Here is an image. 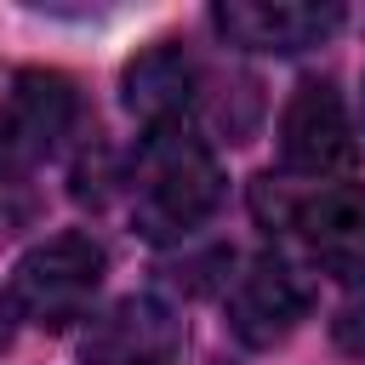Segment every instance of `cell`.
<instances>
[{
    "label": "cell",
    "mask_w": 365,
    "mask_h": 365,
    "mask_svg": "<svg viewBox=\"0 0 365 365\" xmlns=\"http://www.w3.org/2000/svg\"><path fill=\"white\" fill-rule=\"evenodd\" d=\"M68 114H74L68 80L17 74L11 97L0 103V171H23V165L46 160L57 148V137L68 131Z\"/></svg>",
    "instance_id": "obj_8"
},
{
    "label": "cell",
    "mask_w": 365,
    "mask_h": 365,
    "mask_svg": "<svg viewBox=\"0 0 365 365\" xmlns=\"http://www.w3.org/2000/svg\"><path fill=\"white\" fill-rule=\"evenodd\" d=\"M6 319H11V297H6V291H0V342H6V331H11V325H6Z\"/></svg>",
    "instance_id": "obj_10"
},
{
    "label": "cell",
    "mask_w": 365,
    "mask_h": 365,
    "mask_svg": "<svg viewBox=\"0 0 365 365\" xmlns=\"http://www.w3.org/2000/svg\"><path fill=\"white\" fill-rule=\"evenodd\" d=\"M222 308H228V331H234L245 348H274V342H285V336L302 325L308 297H302V285L291 279V268H285L279 257H251V262L234 274Z\"/></svg>",
    "instance_id": "obj_7"
},
{
    "label": "cell",
    "mask_w": 365,
    "mask_h": 365,
    "mask_svg": "<svg viewBox=\"0 0 365 365\" xmlns=\"http://www.w3.org/2000/svg\"><path fill=\"white\" fill-rule=\"evenodd\" d=\"M211 23L251 51H302L342 29L336 0H222L211 6Z\"/></svg>",
    "instance_id": "obj_6"
},
{
    "label": "cell",
    "mask_w": 365,
    "mask_h": 365,
    "mask_svg": "<svg viewBox=\"0 0 365 365\" xmlns=\"http://www.w3.org/2000/svg\"><path fill=\"white\" fill-rule=\"evenodd\" d=\"M80 359L86 365H177L182 319L160 297H120L108 314H97L86 325Z\"/></svg>",
    "instance_id": "obj_4"
},
{
    "label": "cell",
    "mask_w": 365,
    "mask_h": 365,
    "mask_svg": "<svg viewBox=\"0 0 365 365\" xmlns=\"http://www.w3.org/2000/svg\"><path fill=\"white\" fill-rule=\"evenodd\" d=\"M103 268H108V257H103V245L91 234H80V228L51 234V240H40V245H29L17 257L11 302L23 308V319L57 331V325H68V319H80L91 308V297L103 285Z\"/></svg>",
    "instance_id": "obj_2"
},
{
    "label": "cell",
    "mask_w": 365,
    "mask_h": 365,
    "mask_svg": "<svg viewBox=\"0 0 365 365\" xmlns=\"http://www.w3.org/2000/svg\"><path fill=\"white\" fill-rule=\"evenodd\" d=\"M279 160L302 177H331V171H348L359 160L348 108L325 80H302L291 91V103L279 114Z\"/></svg>",
    "instance_id": "obj_3"
},
{
    "label": "cell",
    "mask_w": 365,
    "mask_h": 365,
    "mask_svg": "<svg viewBox=\"0 0 365 365\" xmlns=\"http://www.w3.org/2000/svg\"><path fill=\"white\" fill-rule=\"evenodd\" d=\"M222 200V165L217 154L182 125H148L131 171V217L148 240H182L194 234Z\"/></svg>",
    "instance_id": "obj_1"
},
{
    "label": "cell",
    "mask_w": 365,
    "mask_h": 365,
    "mask_svg": "<svg viewBox=\"0 0 365 365\" xmlns=\"http://www.w3.org/2000/svg\"><path fill=\"white\" fill-rule=\"evenodd\" d=\"M291 228L336 285L365 279V194L359 188L319 182L314 194H302L291 205Z\"/></svg>",
    "instance_id": "obj_5"
},
{
    "label": "cell",
    "mask_w": 365,
    "mask_h": 365,
    "mask_svg": "<svg viewBox=\"0 0 365 365\" xmlns=\"http://www.w3.org/2000/svg\"><path fill=\"white\" fill-rule=\"evenodd\" d=\"M188 86H194V68L182 63V51L160 46L125 68V108L143 114L148 125H171L188 108Z\"/></svg>",
    "instance_id": "obj_9"
}]
</instances>
